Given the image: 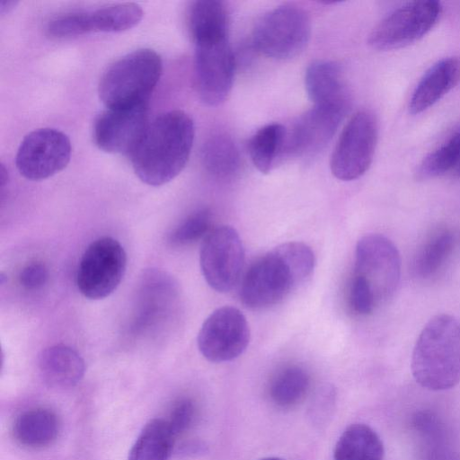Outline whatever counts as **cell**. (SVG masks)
Returning <instances> with one entry per match:
<instances>
[{
  "label": "cell",
  "mask_w": 460,
  "mask_h": 460,
  "mask_svg": "<svg viewBox=\"0 0 460 460\" xmlns=\"http://www.w3.org/2000/svg\"><path fill=\"white\" fill-rule=\"evenodd\" d=\"M244 263V249L238 232L230 226L211 230L199 252L202 275L214 290L228 292L239 280Z\"/></svg>",
  "instance_id": "obj_10"
},
{
  "label": "cell",
  "mask_w": 460,
  "mask_h": 460,
  "mask_svg": "<svg viewBox=\"0 0 460 460\" xmlns=\"http://www.w3.org/2000/svg\"><path fill=\"white\" fill-rule=\"evenodd\" d=\"M138 284L134 329L141 333L155 332L176 316L181 301L179 286L160 270L146 271Z\"/></svg>",
  "instance_id": "obj_11"
},
{
  "label": "cell",
  "mask_w": 460,
  "mask_h": 460,
  "mask_svg": "<svg viewBox=\"0 0 460 460\" xmlns=\"http://www.w3.org/2000/svg\"><path fill=\"white\" fill-rule=\"evenodd\" d=\"M194 44V77L198 94L207 105H218L230 93L234 75L235 61L228 38Z\"/></svg>",
  "instance_id": "obj_12"
},
{
  "label": "cell",
  "mask_w": 460,
  "mask_h": 460,
  "mask_svg": "<svg viewBox=\"0 0 460 460\" xmlns=\"http://www.w3.org/2000/svg\"><path fill=\"white\" fill-rule=\"evenodd\" d=\"M162 59L150 49L134 50L113 62L102 74L98 93L108 109L147 103L162 74Z\"/></svg>",
  "instance_id": "obj_4"
},
{
  "label": "cell",
  "mask_w": 460,
  "mask_h": 460,
  "mask_svg": "<svg viewBox=\"0 0 460 460\" xmlns=\"http://www.w3.org/2000/svg\"><path fill=\"white\" fill-rule=\"evenodd\" d=\"M90 32H120L135 27L143 18L137 4H113L88 11Z\"/></svg>",
  "instance_id": "obj_26"
},
{
  "label": "cell",
  "mask_w": 460,
  "mask_h": 460,
  "mask_svg": "<svg viewBox=\"0 0 460 460\" xmlns=\"http://www.w3.org/2000/svg\"><path fill=\"white\" fill-rule=\"evenodd\" d=\"M460 77V60L456 57L440 59L430 66L415 87L409 102L411 114H419L447 94Z\"/></svg>",
  "instance_id": "obj_19"
},
{
  "label": "cell",
  "mask_w": 460,
  "mask_h": 460,
  "mask_svg": "<svg viewBox=\"0 0 460 460\" xmlns=\"http://www.w3.org/2000/svg\"><path fill=\"white\" fill-rule=\"evenodd\" d=\"M175 439L166 420L153 419L138 435L128 460H170Z\"/></svg>",
  "instance_id": "obj_23"
},
{
  "label": "cell",
  "mask_w": 460,
  "mask_h": 460,
  "mask_svg": "<svg viewBox=\"0 0 460 460\" xmlns=\"http://www.w3.org/2000/svg\"><path fill=\"white\" fill-rule=\"evenodd\" d=\"M349 300L351 309L359 315L370 314L377 307L367 288L355 277L350 283Z\"/></svg>",
  "instance_id": "obj_32"
},
{
  "label": "cell",
  "mask_w": 460,
  "mask_h": 460,
  "mask_svg": "<svg viewBox=\"0 0 460 460\" xmlns=\"http://www.w3.org/2000/svg\"><path fill=\"white\" fill-rule=\"evenodd\" d=\"M228 13L217 0H199L189 11V28L194 43L228 38Z\"/></svg>",
  "instance_id": "obj_22"
},
{
  "label": "cell",
  "mask_w": 460,
  "mask_h": 460,
  "mask_svg": "<svg viewBox=\"0 0 460 460\" xmlns=\"http://www.w3.org/2000/svg\"><path fill=\"white\" fill-rule=\"evenodd\" d=\"M38 367L43 382L55 389L75 386L85 371L82 357L65 344H56L43 349L39 356Z\"/></svg>",
  "instance_id": "obj_18"
},
{
  "label": "cell",
  "mask_w": 460,
  "mask_h": 460,
  "mask_svg": "<svg viewBox=\"0 0 460 460\" xmlns=\"http://www.w3.org/2000/svg\"><path fill=\"white\" fill-rule=\"evenodd\" d=\"M147 125V103L107 108L94 122V143L104 152L130 155Z\"/></svg>",
  "instance_id": "obj_15"
},
{
  "label": "cell",
  "mask_w": 460,
  "mask_h": 460,
  "mask_svg": "<svg viewBox=\"0 0 460 460\" xmlns=\"http://www.w3.org/2000/svg\"><path fill=\"white\" fill-rule=\"evenodd\" d=\"M16 1H6L2 0L0 1V13L4 15V13L10 12L13 7L16 5Z\"/></svg>",
  "instance_id": "obj_35"
},
{
  "label": "cell",
  "mask_w": 460,
  "mask_h": 460,
  "mask_svg": "<svg viewBox=\"0 0 460 460\" xmlns=\"http://www.w3.org/2000/svg\"><path fill=\"white\" fill-rule=\"evenodd\" d=\"M203 166L219 179L232 177L240 167L239 150L230 136L215 133L204 142L201 149Z\"/></svg>",
  "instance_id": "obj_24"
},
{
  "label": "cell",
  "mask_w": 460,
  "mask_h": 460,
  "mask_svg": "<svg viewBox=\"0 0 460 460\" xmlns=\"http://www.w3.org/2000/svg\"><path fill=\"white\" fill-rule=\"evenodd\" d=\"M261 460H283V459L279 458V457H266V458H262Z\"/></svg>",
  "instance_id": "obj_36"
},
{
  "label": "cell",
  "mask_w": 460,
  "mask_h": 460,
  "mask_svg": "<svg viewBox=\"0 0 460 460\" xmlns=\"http://www.w3.org/2000/svg\"><path fill=\"white\" fill-rule=\"evenodd\" d=\"M211 212L208 208L198 209L184 218L170 234L169 242L176 246L192 243L210 232Z\"/></svg>",
  "instance_id": "obj_29"
},
{
  "label": "cell",
  "mask_w": 460,
  "mask_h": 460,
  "mask_svg": "<svg viewBox=\"0 0 460 460\" xmlns=\"http://www.w3.org/2000/svg\"><path fill=\"white\" fill-rule=\"evenodd\" d=\"M445 145L450 152L455 164L454 172L460 175V131L453 135Z\"/></svg>",
  "instance_id": "obj_34"
},
{
  "label": "cell",
  "mask_w": 460,
  "mask_h": 460,
  "mask_svg": "<svg viewBox=\"0 0 460 460\" xmlns=\"http://www.w3.org/2000/svg\"><path fill=\"white\" fill-rule=\"evenodd\" d=\"M194 135L193 120L186 112L174 110L157 116L129 155L136 175L150 186L171 181L185 167Z\"/></svg>",
  "instance_id": "obj_1"
},
{
  "label": "cell",
  "mask_w": 460,
  "mask_h": 460,
  "mask_svg": "<svg viewBox=\"0 0 460 460\" xmlns=\"http://www.w3.org/2000/svg\"><path fill=\"white\" fill-rule=\"evenodd\" d=\"M250 328L243 314L233 306H222L204 321L198 334V348L210 362L238 358L250 341Z\"/></svg>",
  "instance_id": "obj_13"
},
{
  "label": "cell",
  "mask_w": 460,
  "mask_h": 460,
  "mask_svg": "<svg viewBox=\"0 0 460 460\" xmlns=\"http://www.w3.org/2000/svg\"><path fill=\"white\" fill-rule=\"evenodd\" d=\"M345 114L322 107L308 110L287 132L286 151L297 156H311L331 141Z\"/></svg>",
  "instance_id": "obj_16"
},
{
  "label": "cell",
  "mask_w": 460,
  "mask_h": 460,
  "mask_svg": "<svg viewBox=\"0 0 460 460\" xmlns=\"http://www.w3.org/2000/svg\"><path fill=\"white\" fill-rule=\"evenodd\" d=\"M311 34L307 14L299 7L282 5L265 13L255 25L253 47L275 59H289L306 46Z\"/></svg>",
  "instance_id": "obj_6"
},
{
  "label": "cell",
  "mask_w": 460,
  "mask_h": 460,
  "mask_svg": "<svg viewBox=\"0 0 460 460\" xmlns=\"http://www.w3.org/2000/svg\"><path fill=\"white\" fill-rule=\"evenodd\" d=\"M453 243V235L447 230L432 236L415 259L413 270L416 276L427 279L434 275L449 256Z\"/></svg>",
  "instance_id": "obj_28"
},
{
  "label": "cell",
  "mask_w": 460,
  "mask_h": 460,
  "mask_svg": "<svg viewBox=\"0 0 460 460\" xmlns=\"http://www.w3.org/2000/svg\"><path fill=\"white\" fill-rule=\"evenodd\" d=\"M48 279V268L44 263L38 261L27 264L19 273V282L27 290L41 288Z\"/></svg>",
  "instance_id": "obj_33"
},
{
  "label": "cell",
  "mask_w": 460,
  "mask_h": 460,
  "mask_svg": "<svg viewBox=\"0 0 460 460\" xmlns=\"http://www.w3.org/2000/svg\"><path fill=\"white\" fill-rule=\"evenodd\" d=\"M127 254L119 242L111 236L93 241L84 252L76 274L80 293L91 300L103 299L121 282Z\"/></svg>",
  "instance_id": "obj_7"
},
{
  "label": "cell",
  "mask_w": 460,
  "mask_h": 460,
  "mask_svg": "<svg viewBox=\"0 0 460 460\" xmlns=\"http://www.w3.org/2000/svg\"><path fill=\"white\" fill-rule=\"evenodd\" d=\"M384 454L380 437L364 423L348 426L333 450L334 460H383Z\"/></svg>",
  "instance_id": "obj_21"
},
{
  "label": "cell",
  "mask_w": 460,
  "mask_h": 460,
  "mask_svg": "<svg viewBox=\"0 0 460 460\" xmlns=\"http://www.w3.org/2000/svg\"><path fill=\"white\" fill-rule=\"evenodd\" d=\"M71 151L65 133L51 128H38L22 140L15 157L16 167L28 180H44L67 165Z\"/></svg>",
  "instance_id": "obj_14"
},
{
  "label": "cell",
  "mask_w": 460,
  "mask_h": 460,
  "mask_svg": "<svg viewBox=\"0 0 460 460\" xmlns=\"http://www.w3.org/2000/svg\"><path fill=\"white\" fill-rule=\"evenodd\" d=\"M59 432L57 415L45 408H35L23 411L14 420L13 436L22 446L29 448H42L51 445Z\"/></svg>",
  "instance_id": "obj_20"
},
{
  "label": "cell",
  "mask_w": 460,
  "mask_h": 460,
  "mask_svg": "<svg viewBox=\"0 0 460 460\" xmlns=\"http://www.w3.org/2000/svg\"><path fill=\"white\" fill-rule=\"evenodd\" d=\"M48 36L69 39L90 33L87 11H74L53 17L47 24Z\"/></svg>",
  "instance_id": "obj_30"
},
{
  "label": "cell",
  "mask_w": 460,
  "mask_h": 460,
  "mask_svg": "<svg viewBox=\"0 0 460 460\" xmlns=\"http://www.w3.org/2000/svg\"><path fill=\"white\" fill-rule=\"evenodd\" d=\"M305 86L314 106L347 113L350 97L337 63L329 60L313 62L305 71Z\"/></svg>",
  "instance_id": "obj_17"
},
{
  "label": "cell",
  "mask_w": 460,
  "mask_h": 460,
  "mask_svg": "<svg viewBox=\"0 0 460 460\" xmlns=\"http://www.w3.org/2000/svg\"><path fill=\"white\" fill-rule=\"evenodd\" d=\"M411 373L423 388L444 391L460 383V320L440 314L421 330L411 356Z\"/></svg>",
  "instance_id": "obj_3"
},
{
  "label": "cell",
  "mask_w": 460,
  "mask_h": 460,
  "mask_svg": "<svg viewBox=\"0 0 460 460\" xmlns=\"http://www.w3.org/2000/svg\"><path fill=\"white\" fill-rule=\"evenodd\" d=\"M377 141V121L368 111L354 114L344 127L331 157V171L341 181L362 176L371 165Z\"/></svg>",
  "instance_id": "obj_9"
},
{
  "label": "cell",
  "mask_w": 460,
  "mask_h": 460,
  "mask_svg": "<svg viewBox=\"0 0 460 460\" xmlns=\"http://www.w3.org/2000/svg\"><path fill=\"white\" fill-rule=\"evenodd\" d=\"M310 386V376L302 367L290 366L280 370L270 385V397L280 408H291L303 401Z\"/></svg>",
  "instance_id": "obj_27"
},
{
  "label": "cell",
  "mask_w": 460,
  "mask_h": 460,
  "mask_svg": "<svg viewBox=\"0 0 460 460\" xmlns=\"http://www.w3.org/2000/svg\"><path fill=\"white\" fill-rule=\"evenodd\" d=\"M442 5L434 0L406 3L384 18L370 32L367 42L377 50L408 46L424 37L438 22Z\"/></svg>",
  "instance_id": "obj_8"
},
{
  "label": "cell",
  "mask_w": 460,
  "mask_h": 460,
  "mask_svg": "<svg viewBox=\"0 0 460 460\" xmlns=\"http://www.w3.org/2000/svg\"><path fill=\"white\" fill-rule=\"evenodd\" d=\"M353 277L367 288L377 307L385 303L401 277L400 253L394 243L378 234L361 237L356 245Z\"/></svg>",
  "instance_id": "obj_5"
},
{
  "label": "cell",
  "mask_w": 460,
  "mask_h": 460,
  "mask_svg": "<svg viewBox=\"0 0 460 460\" xmlns=\"http://www.w3.org/2000/svg\"><path fill=\"white\" fill-rule=\"evenodd\" d=\"M315 258L300 242H288L254 261L245 272L240 298L251 309L279 304L312 275Z\"/></svg>",
  "instance_id": "obj_2"
},
{
  "label": "cell",
  "mask_w": 460,
  "mask_h": 460,
  "mask_svg": "<svg viewBox=\"0 0 460 460\" xmlns=\"http://www.w3.org/2000/svg\"><path fill=\"white\" fill-rule=\"evenodd\" d=\"M196 414L195 405L190 399H181L172 407L167 422L175 438L191 426Z\"/></svg>",
  "instance_id": "obj_31"
},
{
  "label": "cell",
  "mask_w": 460,
  "mask_h": 460,
  "mask_svg": "<svg viewBox=\"0 0 460 460\" xmlns=\"http://www.w3.org/2000/svg\"><path fill=\"white\" fill-rule=\"evenodd\" d=\"M287 132L283 125L271 123L258 129L251 137L249 155L261 172H270L277 158L286 150Z\"/></svg>",
  "instance_id": "obj_25"
}]
</instances>
